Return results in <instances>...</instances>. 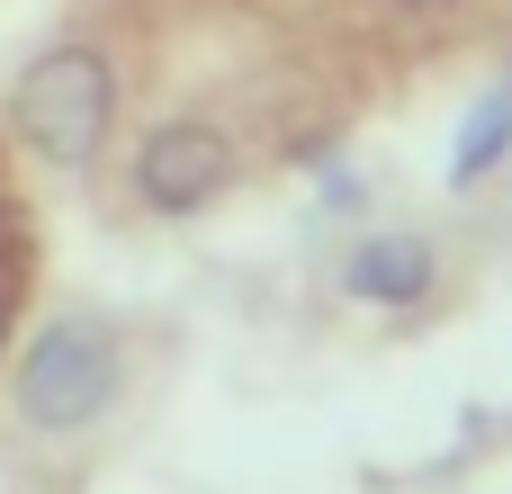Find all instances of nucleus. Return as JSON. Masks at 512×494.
Returning <instances> with one entry per match:
<instances>
[{
	"mask_svg": "<svg viewBox=\"0 0 512 494\" xmlns=\"http://www.w3.org/2000/svg\"><path fill=\"white\" fill-rule=\"evenodd\" d=\"M9 117H18V135H27L45 162L81 171V162L108 144V117H117V81H108L99 45H45V54L18 72Z\"/></svg>",
	"mask_w": 512,
	"mask_h": 494,
	"instance_id": "1",
	"label": "nucleus"
},
{
	"mask_svg": "<svg viewBox=\"0 0 512 494\" xmlns=\"http://www.w3.org/2000/svg\"><path fill=\"white\" fill-rule=\"evenodd\" d=\"M108 396H117V342L99 324L63 315V324H45L27 342V360H18V414L36 432H81V423H99Z\"/></svg>",
	"mask_w": 512,
	"mask_h": 494,
	"instance_id": "2",
	"label": "nucleus"
},
{
	"mask_svg": "<svg viewBox=\"0 0 512 494\" xmlns=\"http://www.w3.org/2000/svg\"><path fill=\"white\" fill-rule=\"evenodd\" d=\"M225 180H234V144H225L216 126H162V135H144V153H135V189H144V207H162V216L207 207Z\"/></svg>",
	"mask_w": 512,
	"mask_h": 494,
	"instance_id": "3",
	"label": "nucleus"
},
{
	"mask_svg": "<svg viewBox=\"0 0 512 494\" xmlns=\"http://www.w3.org/2000/svg\"><path fill=\"white\" fill-rule=\"evenodd\" d=\"M432 243L423 234H369L360 252H351V297H369V306H423L432 297Z\"/></svg>",
	"mask_w": 512,
	"mask_h": 494,
	"instance_id": "4",
	"label": "nucleus"
},
{
	"mask_svg": "<svg viewBox=\"0 0 512 494\" xmlns=\"http://www.w3.org/2000/svg\"><path fill=\"white\" fill-rule=\"evenodd\" d=\"M504 144H512V90H495V99L468 108V126H459V144H450V180H459V189L486 180V171L504 162Z\"/></svg>",
	"mask_w": 512,
	"mask_h": 494,
	"instance_id": "5",
	"label": "nucleus"
}]
</instances>
